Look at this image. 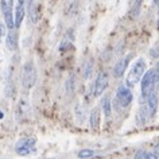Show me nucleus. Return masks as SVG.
Instances as JSON below:
<instances>
[{"instance_id":"nucleus-1","label":"nucleus","mask_w":159,"mask_h":159,"mask_svg":"<svg viewBox=\"0 0 159 159\" xmlns=\"http://www.w3.org/2000/svg\"><path fill=\"white\" fill-rule=\"evenodd\" d=\"M146 73V61L143 58L136 59V62L134 63V66L131 67L128 75H127V85L128 86H135L142 77Z\"/></svg>"},{"instance_id":"nucleus-2","label":"nucleus","mask_w":159,"mask_h":159,"mask_svg":"<svg viewBox=\"0 0 159 159\" xmlns=\"http://www.w3.org/2000/svg\"><path fill=\"white\" fill-rule=\"evenodd\" d=\"M37 81V70L33 62H26L22 70V85L25 89H31Z\"/></svg>"},{"instance_id":"nucleus-3","label":"nucleus","mask_w":159,"mask_h":159,"mask_svg":"<svg viewBox=\"0 0 159 159\" xmlns=\"http://www.w3.org/2000/svg\"><path fill=\"white\" fill-rule=\"evenodd\" d=\"M35 143H37V140L34 138H23L16 143L15 151L18 155H22V157L30 155L35 151Z\"/></svg>"},{"instance_id":"nucleus-4","label":"nucleus","mask_w":159,"mask_h":159,"mask_svg":"<svg viewBox=\"0 0 159 159\" xmlns=\"http://www.w3.org/2000/svg\"><path fill=\"white\" fill-rule=\"evenodd\" d=\"M155 85V80H154V71L152 70H147L144 75L142 77V96L146 97L152 92V88Z\"/></svg>"},{"instance_id":"nucleus-5","label":"nucleus","mask_w":159,"mask_h":159,"mask_svg":"<svg viewBox=\"0 0 159 159\" xmlns=\"http://www.w3.org/2000/svg\"><path fill=\"white\" fill-rule=\"evenodd\" d=\"M116 96H117V101H120L121 107H128L134 100V96H132V93H131V90L124 85H120L117 88Z\"/></svg>"},{"instance_id":"nucleus-6","label":"nucleus","mask_w":159,"mask_h":159,"mask_svg":"<svg viewBox=\"0 0 159 159\" xmlns=\"http://www.w3.org/2000/svg\"><path fill=\"white\" fill-rule=\"evenodd\" d=\"M108 86V74L105 71H100L94 81V96H101Z\"/></svg>"},{"instance_id":"nucleus-7","label":"nucleus","mask_w":159,"mask_h":159,"mask_svg":"<svg viewBox=\"0 0 159 159\" xmlns=\"http://www.w3.org/2000/svg\"><path fill=\"white\" fill-rule=\"evenodd\" d=\"M131 57H132V54H128L127 57L121 58L120 61H119L116 65H115L112 73H113V75H115L116 78L123 77V74H124V71L127 70V66H128V63H129V61H131Z\"/></svg>"},{"instance_id":"nucleus-8","label":"nucleus","mask_w":159,"mask_h":159,"mask_svg":"<svg viewBox=\"0 0 159 159\" xmlns=\"http://www.w3.org/2000/svg\"><path fill=\"white\" fill-rule=\"evenodd\" d=\"M157 108H158V96H157V92L152 90V92L147 96V109H148V116L150 117L155 116Z\"/></svg>"},{"instance_id":"nucleus-9","label":"nucleus","mask_w":159,"mask_h":159,"mask_svg":"<svg viewBox=\"0 0 159 159\" xmlns=\"http://www.w3.org/2000/svg\"><path fill=\"white\" fill-rule=\"evenodd\" d=\"M25 15H26V7L18 4L16 8H15V15H14V26H15V29H19V27L22 26V22H23V19H25Z\"/></svg>"},{"instance_id":"nucleus-10","label":"nucleus","mask_w":159,"mask_h":159,"mask_svg":"<svg viewBox=\"0 0 159 159\" xmlns=\"http://www.w3.org/2000/svg\"><path fill=\"white\" fill-rule=\"evenodd\" d=\"M6 45H7V49L10 51H15L18 49V34L15 33L14 30H11L8 33V35H7Z\"/></svg>"},{"instance_id":"nucleus-11","label":"nucleus","mask_w":159,"mask_h":159,"mask_svg":"<svg viewBox=\"0 0 159 159\" xmlns=\"http://www.w3.org/2000/svg\"><path fill=\"white\" fill-rule=\"evenodd\" d=\"M74 41V34H73V30H69L67 33L65 34V37H63L62 42H61V46H59V50L63 51L66 49H69V47L71 46V43H73Z\"/></svg>"},{"instance_id":"nucleus-12","label":"nucleus","mask_w":159,"mask_h":159,"mask_svg":"<svg viewBox=\"0 0 159 159\" xmlns=\"http://www.w3.org/2000/svg\"><path fill=\"white\" fill-rule=\"evenodd\" d=\"M89 123H90V127H92L93 129L98 128V125H100V109L98 108L92 109L90 116H89Z\"/></svg>"},{"instance_id":"nucleus-13","label":"nucleus","mask_w":159,"mask_h":159,"mask_svg":"<svg viewBox=\"0 0 159 159\" xmlns=\"http://www.w3.org/2000/svg\"><path fill=\"white\" fill-rule=\"evenodd\" d=\"M101 108H102V112L107 117L111 116V112H112V104H111V98L109 96H104L101 100Z\"/></svg>"},{"instance_id":"nucleus-14","label":"nucleus","mask_w":159,"mask_h":159,"mask_svg":"<svg viewBox=\"0 0 159 159\" xmlns=\"http://www.w3.org/2000/svg\"><path fill=\"white\" fill-rule=\"evenodd\" d=\"M14 8V0H2V11L3 15L11 14Z\"/></svg>"},{"instance_id":"nucleus-15","label":"nucleus","mask_w":159,"mask_h":159,"mask_svg":"<svg viewBox=\"0 0 159 159\" xmlns=\"http://www.w3.org/2000/svg\"><path fill=\"white\" fill-rule=\"evenodd\" d=\"M146 111H143V109H140L138 112V115H136V121H138V124L139 125H144L146 124V121H147V116H146Z\"/></svg>"},{"instance_id":"nucleus-16","label":"nucleus","mask_w":159,"mask_h":159,"mask_svg":"<svg viewBox=\"0 0 159 159\" xmlns=\"http://www.w3.org/2000/svg\"><path fill=\"white\" fill-rule=\"evenodd\" d=\"M92 67H93V62L90 61H86L85 65H84V77L85 78H89L90 74H92Z\"/></svg>"},{"instance_id":"nucleus-17","label":"nucleus","mask_w":159,"mask_h":159,"mask_svg":"<svg viewBox=\"0 0 159 159\" xmlns=\"http://www.w3.org/2000/svg\"><path fill=\"white\" fill-rule=\"evenodd\" d=\"M94 155V151L93 150H88V148H85V150H81L78 152V158L80 159H88V158H92Z\"/></svg>"},{"instance_id":"nucleus-18","label":"nucleus","mask_w":159,"mask_h":159,"mask_svg":"<svg viewBox=\"0 0 159 159\" xmlns=\"http://www.w3.org/2000/svg\"><path fill=\"white\" fill-rule=\"evenodd\" d=\"M66 90H67V93H73V90H74V77H73V75H70V77L67 78V81H66Z\"/></svg>"},{"instance_id":"nucleus-19","label":"nucleus","mask_w":159,"mask_h":159,"mask_svg":"<svg viewBox=\"0 0 159 159\" xmlns=\"http://www.w3.org/2000/svg\"><path fill=\"white\" fill-rule=\"evenodd\" d=\"M152 71H154V80H155V84L159 85V62L157 63L155 69H152Z\"/></svg>"},{"instance_id":"nucleus-20","label":"nucleus","mask_w":159,"mask_h":159,"mask_svg":"<svg viewBox=\"0 0 159 159\" xmlns=\"http://www.w3.org/2000/svg\"><path fill=\"white\" fill-rule=\"evenodd\" d=\"M4 35H6V26H4V23H0V42H2Z\"/></svg>"},{"instance_id":"nucleus-21","label":"nucleus","mask_w":159,"mask_h":159,"mask_svg":"<svg viewBox=\"0 0 159 159\" xmlns=\"http://www.w3.org/2000/svg\"><path fill=\"white\" fill-rule=\"evenodd\" d=\"M144 157H146V152L143 150H139V151H136V155H135V159H144Z\"/></svg>"},{"instance_id":"nucleus-22","label":"nucleus","mask_w":159,"mask_h":159,"mask_svg":"<svg viewBox=\"0 0 159 159\" xmlns=\"http://www.w3.org/2000/svg\"><path fill=\"white\" fill-rule=\"evenodd\" d=\"M144 159H159V158H158V155L155 152H146Z\"/></svg>"},{"instance_id":"nucleus-23","label":"nucleus","mask_w":159,"mask_h":159,"mask_svg":"<svg viewBox=\"0 0 159 159\" xmlns=\"http://www.w3.org/2000/svg\"><path fill=\"white\" fill-rule=\"evenodd\" d=\"M31 3H33V0H18V4H20V6H23V7L30 6Z\"/></svg>"},{"instance_id":"nucleus-24","label":"nucleus","mask_w":159,"mask_h":159,"mask_svg":"<svg viewBox=\"0 0 159 159\" xmlns=\"http://www.w3.org/2000/svg\"><path fill=\"white\" fill-rule=\"evenodd\" d=\"M155 154H157V155H158V158H159V143H158L157 146H155Z\"/></svg>"},{"instance_id":"nucleus-25","label":"nucleus","mask_w":159,"mask_h":159,"mask_svg":"<svg viewBox=\"0 0 159 159\" xmlns=\"http://www.w3.org/2000/svg\"><path fill=\"white\" fill-rule=\"evenodd\" d=\"M4 117V113H3V111H0V119Z\"/></svg>"},{"instance_id":"nucleus-26","label":"nucleus","mask_w":159,"mask_h":159,"mask_svg":"<svg viewBox=\"0 0 159 159\" xmlns=\"http://www.w3.org/2000/svg\"><path fill=\"white\" fill-rule=\"evenodd\" d=\"M154 3H159V0H154Z\"/></svg>"},{"instance_id":"nucleus-27","label":"nucleus","mask_w":159,"mask_h":159,"mask_svg":"<svg viewBox=\"0 0 159 159\" xmlns=\"http://www.w3.org/2000/svg\"><path fill=\"white\" fill-rule=\"evenodd\" d=\"M158 12H159V8H158Z\"/></svg>"}]
</instances>
